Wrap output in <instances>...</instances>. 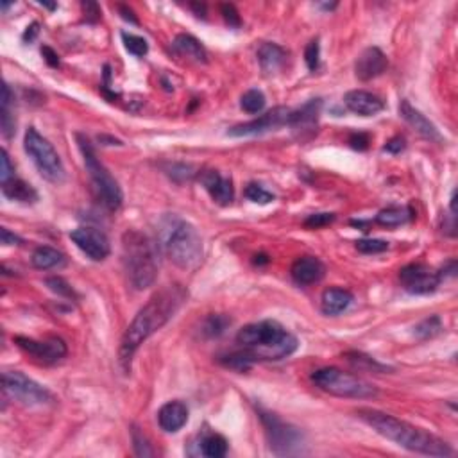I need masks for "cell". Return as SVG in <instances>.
<instances>
[{"label":"cell","instance_id":"38","mask_svg":"<svg viewBox=\"0 0 458 458\" xmlns=\"http://www.w3.org/2000/svg\"><path fill=\"white\" fill-rule=\"evenodd\" d=\"M45 283L47 287H49L52 292H56L58 296L68 297V299H75V297H77L75 296L74 288H72L63 278H58V276H54V278H47Z\"/></svg>","mask_w":458,"mask_h":458},{"label":"cell","instance_id":"9","mask_svg":"<svg viewBox=\"0 0 458 458\" xmlns=\"http://www.w3.org/2000/svg\"><path fill=\"white\" fill-rule=\"evenodd\" d=\"M2 390L6 397L25 406H45L54 403V396L49 388L42 387L20 371H8L2 374Z\"/></svg>","mask_w":458,"mask_h":458},{"label":"cell","instance_id":"14","mask_svg":"<svg viewBox=\"0 0 458 458\" xmlns=\"http://www.w3.org/2000/svg\"><path fill=\"white\" fill-rule=\"evenodd\" d=\"M288 115L290 109L287 108H274L272 111L265 113L256 120L238 124L228 131V136H254V134H263L269 131L279 129L281 125L288 124Z\"/></svg>","mask_w":458,"mask_h":458},{"label":"cell","instance_id":"52","mask_svg":"<svg viewBox=\"0 0 458 458\" xmlns=\"http://www.w3.org/2000/svg\"><path fill=\"white\" fill-rule=\"evenodd\" d=\"M190 8L196 9L197 17H205V15H206V6L205 4H192Z\"/></svg>","mask_w":458,"mask_h":458},{"label":"cell","instance_id":"46","mask_svg":"<svg viewBox=\"0 0 458 458\" xmlns=\"http://www.w3.org/2000/svg\"><path fill=\"white\" fill-rule=\"evenodd\" d=\"M406 147V142H404L403 136H394L392 140H388L387 145L384 147V150L390 152V155H400L401 150H404Z\"/></svg>","mask_w":458,"mask_h":458},{"label":"cell","instance_id":"21","mask_svg":"<svg viewBox=\"0 0 458 458\" xmlns=\"http://www.w3.org/2000/svg\"><path fill=\"white\" fill-rule=\"evenodd\" d=\"M188 421V406L183 401H168L159 409L158 423L159 428L167 434L180 432Z\"/></svg>","mask_w":458,"mask_h":458},{"label":"cell","instance_id":"7","mask_svg":"<svg viewBox=\"0 0 458 458\" xmlns=\"http://www.w3.org/2000/svg\"><path fill=\"white\" fill-rule=\"evenodd\" d=\"M77 142H79V149L83 152L84 158V167H86L88 174H90V180H92L93 190H95L97 197L100 199V203L106 206L111 212H117L122 206V190L118 187L117 180L113 177L108 172V168L99 161L97 158L95 150H93L92 143L83 134H77Z\"/></svg>","mask_w":458,"mask_h":458},{"label":"cell","instance_id":"22","mask_svg":"<svg viewBox=\"0 0 458 458\" xmlns=\"http://www.w3.org/2000/svg\"><path fill=\"white\" fill-rule=\"evenodd\" d=\"M353 303V294L344 288H326L321 297V310L324 315H338L346 312Z\"/></svg>","mask_w":458,"mask_h":458},{"label":"cell","instance_id":"36","mask_svg":"<svg viewBox=\"0 0 458 458\" xmlns=\"http://www.w3.org/2000/svg\"><path fill=\"white\" fill-rule=\"evenodd\" d=\"M133 444L138 457H152V455H156V451L152 450V446L149 444V439H147L136 426H133Z\"/></svg>","mask_w":458,"mask_h":458},{"label":"cell","instance_id":"3","mask_svg":"<svg viewBox=\"0 0 458 458\" xmlns=\"http://www.w3.org/2000/svg\"><path fill=\"white\" fill-rule=\"evenodd\" d=\"M122 262L134 290L152 287L159 271V244L149 235L129 229L122 237Z\"/></svg>","mask_w":458,"mask_h":458},{"label":"cell","instance_id":"25","mask_svg":"<svg viewBox=\"0 0 458 458\" xmlns=\"http://www.w3.org/2000/svg\"><path fill=\"white\" fill-rule=\"evenodd\" d=\"M2 192L9 200H17L22 205H33L38 200L36 190L29 183L18 180V177H13L11 181L2 184Z\"/></svg>","mask_w":458,"mask_h":458},{"label":"cell","instance_id":"39","mask_svg":"<svg viewBox=\"0 0 458 458\" xmlns=\"http://www.w3.org/2000/svg\"><path fill=\"white\" fill-rule=\"evenodd\" d=\"M304 61H306V65H308V68L312 72H315L317 68H319V61H321V45H319V40H312V42L306 45Z\"/></svg>","mask_w":458,"mask_h":458},{"label":"cell","instance_id":"17","mask_svg":"<svg viewBox=\"0 0 458 458\" xmlns=\"http://www.w3.org/2000/svg\"><path fill=\"white\" fill-rule=\"evenodd\" d=\"M199 180L203 183V187L206 188V192L210 194L217 205L221 206H228L231 205V200H233V183L231 180L221 175V172L217 171H205L199 174Z\"/></svg>","mask_w":458,"mask_h":458},{"label":"cell","instance_id":"15","mask_svg":"<svg viewBox=\"0 0 458 458\" xmlns=\"http://www.w3.org/2000/svg\"><path fill=\"white\" fill-rule=\"evenodd\" d=\"M387 67V56L378 47H369V49L363 50L356 59V63H354V74L360 81H371L384 74Z\"/></svg>","mask_w":458,"mask_h":458},{"label":"cell","instance_id":"20","mask_svg":"<svg viewBox=\"0 0 458 458\" xmlns=\"http://www.w3.org/2000/svg\"><path fill=\"white\" fill-rule=\"evenodd\" d=\"M322 108V100L321 99H312L308 100L306 104L301 106L296 111H290L288 115V127H292L297 133H306L310 131L312 133L317 127V120H319V115H321Z\"/></svg>","mask_w":458,"mask_h":458},{"label":"cell","instance_id":"24","mask_svg":"<svg viewBox=\"0 0 458 458\" xmlns=\"http://www.w3.org/2000/svg\"><path fill=\"white\" fill-rule=\"evenodd\" d=\"M172 49L175 50V54L183 56V58L194 59L197 63L208 61V52L203 47V43L197 38L190 36V34H177L172 43Z\"/></svg>","mask_w":458,"mask_h":458},{"label":"cell","instance_id":"6","mask_svg":"<svg viewBox=\"0 0 458 458\" xmlns=\"http://www.w3.org/2000/svg\"><path fill=\"white\" fill-rule=\"evenodd\" d=\"M313 384L326 394L347 400H372L378 396V388L358 376L340 371L337 367H324L312 374Z\"/></svg>","mask_w":458,"mask_h":458},{"label":"cell","instance_id":"35","mask_svg":"<svg viewBox=\"0 0 458 458\" xmlns=\"http://www.w3.org/2000/svg\"><path fill=\"white\" fill-rule=\"evenodd\" d=\"M244 194H246L247 199L256 203V205H271L272 200H274V196H272L271 192H267L262 184H256V183L247 184L246 192Z\"/></svg>","mask_w":458,"mask_h":458},{"label":"cell","instance_id":"53","mask_svg":"<svg viewBox=\"0 0 458 458\" xmlns=\"http://www.w3.org/2000/svg\"><path fill=\"white\" fill-rule=\"evenodd\" d=\"M319 6H321V8H324V9H328V11H331V9L337 8V4H319Z\"/></svg>","mask_w":458,"mask_h":458},{"label":"cell","instance_id":"1","mask_svg":"<svg viewBox=\"0 0 458 458\" xmlns=\"http://www.w3.org/2000/svg\"><path fill=\"white\" fill-rule=\"evenodd\" d=\"M187 297L188 292L181 285H167L165 288L156 292L155 296L147 301L145 306L136 313L129 328L125 329L120 342V349H118V358H120L125 372L131 369V360H133L138 347L142 346L150 335H155L158 329H161L171 321L177 313V310L183 306Z\"/></svg>","mask_w":458,"mask_h":458},{"label":"cell","instance_id":"37","mask_svg":"<svg viewBox=\"0 0 458 458\" xmlns=\"http://www.w3.org/2000/svg\"><path fill=\"white\" fill-rule=\"evenodd\" d=\"M356 249L363 254H378L388 249V242L378 240V238H365L356 242Z\"/></svg>","mask_w":458,"mask_h":458},{"label":"cell","instance_id":"19","mask_svg":"<svg viewBox=\"0 0 458 458\" xmlns=\"http://www.w3.org/2000/svg\"><path fill=\"white\" fill-rule=\"evenodd\" d=\"M292 279L297 285H313L319 283L326 274V267L315 256H303L294 262L290 269Z\"/></svg>","mask_w":458,"mask_h":458},{"label":"cell","instance_id":"4","mask_svg":"<svg viewBox=\"0 0 458 458\" xmlns=\"http://www.w3.org/2000/svg\"><path fill=\"white\" fill-rule=\"evenodd\" d=\"M237 342L251 351L256 360H283L297 349L299 342L276 321L247 324L238 331Z\"/></svg>","mask_w":458,"mask_h":458},{"label":"cell","instance_id":"49","mask_svg":"<svg viewBox=\"0 0 458 458\" xmlns=\"http://www.w3.org/2000/svg\"><path fill=\"white\" fill-rule=\"evenodd\" d=\"M117 8H118V11H120V15H122V18H124V20L131 22V24H136V25L140 24V22H138V18H136V15H134V11L129 8V6L118 4Z\"/></svg>","mask_w":458,"mask_h":458},{"label":"cell","instance_id":"18","mask_svg":"<svg viewBox=\"0 0 458 458\" xmlns=\"http://www.w3.org/2000/svg\"><path fill=\"white\" fill-rule=\"evenodd\" d=\"M344 104L349 111L356 113L360 117H374L381 109L385 108L384 100L379 99L378 95L365 90H353L347 92L344 97Z\"/></svg>","mask_w":458,"mask_h":458},{"label":"cell","instance_id":"40","mask_svg":"<svg viewBox=\"0 0 458 458\" xmlns=\"http://www.w3.org/2000/svg\"><path fill=\"white\" fill-rule=\"evenodd\" d=\"M13 177H15V167H13L11 159H9L8 150L2 149V152H0V181L4 184L11 181Z\"/></svg>","mask_w":458,"mask_h":458},{"label":"cell","instance_id":"28","mask_svg":"<svg viewBox=\"0 0 458 458\" xmlns=\"http://www.w3.org/2000/svg\"><path fill=\"white\" fill-rule=\"evenodd\" d=\"M199 453L210 458H221L228 453V441L219 434H206L199 441Z\"/></svg>","mask_w":458,"mask_h":458},{"label":"cell","instance_id":"44","mask_svg":"<svg viewBox=\"0 0 458 458\" xmlns=\"http://www.w3.org/2000/svg\"><path fill=\"white\" fill-rule=\"evenodd\" d=\"M81 8H83V11H84V18H86L88 22H92V24H95V22H99L100 20V15H102V13H100V8H99V4H97V2H83V4H81Z\"/></svg>","mask_w":458,"mask_h":458},{"label":"cell","instance_id":"41","mask_svg":"<svg viewBox=\"0 0 458 458\" xmlns=\"http://www.w3.org/2000/svg\"><path fill=\"white\" fill-rule=\"evenodd\" d=\"M333 221H335V213H313V215H310V217L304 221V226L312 229H319L331 224Z\"/></svg>","mask_w":458,"mask_h":458},{"label":"cell","instance_id":"54","mask_svg":"<svg viewBox=\"0 0 458 458\" xmlns=\"http://www.w3.org/2000/svg\"><path fill=\"white\" fill-rule=\"evenodd\" d=\"M40 4L45 6V8H49V9H56V8H58V4H47V2H40Z\"/></svg>","mask_w":458,"mask_h":458},{"label":"cell","instance_id":"26","mask_svg":"<svg viewBox=\"0 0 458 458\" xmlns=\"http://www.w3.org/2000/svg\"><path fill=\"white\" fill-rule=\"evenodd\" d=\"M31 263L40 271H49V269H59L67 263V258L61 251L54 249V247L42 246L38 247L31 256Z\"/></svg>","mask_w":458,"mask_h":458},{"label":"cell","instance_id":"42","mask_svg":"<svg viewBox=\"0 0 458 458\" xmlns=\"http://www.w3.org/2000/svg\"><path fill=\"white\" fill-rule=\"evenodd\" d=\"M221 11H222V17H224L226 24H228L229 27H240V24H242L240 15H238L237 8H235L233 4H222Z\"/></svg>","mask_w":458,"mask_h":458},{"label":"cell","instance_id":"30","mask_svg":"<svg viewBox=\"0 0 458 458\" xmlns=\"http://www.w3.org/2000/svg\"><path fill=\"white\" fill-rule=\"evenodd\" d=\"M344 356H346V360L351 363V365L356 367V369H360V371H371V372L392 371L390 367L384 365V363H379L378 360L371 358V356H367V354H363V353L349 351V353H346Z\"/></svg>","mask_w":458,"mask_h":458},{"label":"cell","instance_id":"43","mask_svg":"<svg viewBox=\"0 0 458 458\" xmlns=\"http://www.w3.org/2000/svg\"><path fill=\"white\" fill-rule=\"evenodd\" d=\"M167 174L171 175V177H174V180H177V174H180L181 180L188 181L194 174H196V172H194V168L190 167V165H183V163H181V165H177V163H174V165H171V167H168Z\"/></svg>","mask_w":458,"mask_h":458},{"label":"cell","instance_id":"5","mask_svg":"<svg viewBox=\"0 0 458 458\" xmlns=\"http://www.w3.org/2000/svg\"><path fill=\"white\" fill-rule=\"evenodd\" d=\"M161 244L168 258L181 269H196L203 260L205 247L196 226L177 217H167L161 222Z\"/></svg>","mask_w":458,"mask_h":458},{"label":"cell","instance_id":"34","mask_svg":"<svg viewBox=\"0 0 458 458\" xmlns=\"http://www.w3.org/2000/svg\"><path fill=\"white\" fill-rule=\"evenodd\" d=\"M229 324H231V321L226 315H210L205 321L203 331H205L206 337H219V335L224 333Z\"/></svg>","mask_w":458,"mask_h":458},{"label":"cell","instance_id":"31","mask_svg":"<svg viewBox=\"0 0 458 458\" xmlns=\"http://www.w3.org/2000/svg\"><path fill=\"white\" fill-rule=\"evenodd\" d=\"M439 333H442V321L439 315H432L425 321H421L419 324L413 328V335L423 340H428V338L437 337Z\"/></svg>","mask_w":458,"mask_h":458},{"label":"cell","instance_id":"8","mask_svg":"<svg viewBox=\"0 0 458 458\" xmlns=\"http://www.w3.org/2000/svg\"><path fill=\"white\" fill-rule=\"evenodd\" d=\"M24 149L29 155V158L33 159L40 174L47 181L54 184H61L65 181L67 172H65V167H63L58 150L54 149V145L47 138H43L42 134L38 133L34 127H29V129L25 131Z\"/></svg>","mask_w":458,"mask_h":458},{"label":"cell","instance_id":"23","mask_svg":"<svg viewBox=\"0 0 458 458\" xmlns=\"http://www.w3.org/2000/svg\"><path fill=\"white\" fill-rule=\"evenodd\" d=\"M256 56H258L262 70L265 74H274V72H279L285 67L288 52L283 47L276 45V43H262Z\"/></svg>","mask_w":458,"mask_h":458},{"label":"cell","instance_id":"13","mask_svg":"<svg viewBox=\"0 0 458 458\" xmlns=\"http://www.w3.org/2000/svg\"><path fill=\"white\" fill-rule=\"evenodd\" d=\"M70 238L75 246L79 247L93 262H102L104 258H108L109 251H111L108 237L95 228L74 229L70 233Z\"/></svg>","mask_w":458,"mask_h":458},{"label":"cell","instance_id":"50","mask_svg":"<svg viewBox=\"0 0 458 458\" xmlns=\"http://www.w3.org/2000/svg\"><path fill=\"white\" fill-rule=\"evenodd\" d=\"M38 33H40V24H38V22H33V24H31L29 27H27V29H25V33H24V42H25V43L34 42V40H36V36H38Z\"/></svg>","mask_w":458,"mask_h":458},{"label":"cell","instance_id":"45","mask_svg":"<svg viewBox=\"0 0 458 458\" xmlns=\"http://www.w3.org/2000/svg\"><path fill=\"white\" fill-rule=\"evenodd\" d=\"M369 142H371V138L365 133H354L349 138V145L358 150H365L369 147Z\"/></svg>","mask_w":458,"mask_h":458},{"label":"cell","instance_id":"33","mask_svg":"<svg viewBox=\"0 0 458 458\" xmlns=\"http://www.w3.org/2000/svg\"><path fill=\"white\" fill-rule=\"evenodd\" d=\"M122 42H124L125 50L129 54L136 56V58H143V56L149 52V43H147L145 38L136 36V34L131 33H122Z\"/></svg>","mask_w":458,"mask_h":458},{"label":"cell","instance_id":"47","mask_svg":"<svg viewBox=\"0 0 458 458\" xmlns=\"http://www.w3.org/2000/svg\"><path fill=\"white\" fill-rule=\"evenodd\" d=\"M0 233H2V244H4V246H22V244H24V240H22L18 235L11 233L8 228H2Z\"/></svg>","mask_w":458,"mask_h":458},{"label":"cell","instance_id":"29","mask_svg":"<svg viewBox=\"0 0 458 458\" xmlns=\"http://www.w3.org/2000/svg\"><path fill=\"white\" fill-rule=\"evenodd\" d=\"M221 362L222 365L229 367V369H235V371L238 372H246L249 371L253 363H256L258 360H256V356H254L247 347H244V351H235V353H229L226 354V356H222Z\"/></svg>","mask_w":458,"mask_h":458},{"label":"cell","instance_id":"27","mask_svg":"<svg viewBox=\"0 0 458 458\" xmlns=\"http://www.w3.org/2000/svg\"><path fill=\"white\" fill-rule=\"evenodd\" d=\"M413 219V212L406 206H390V208H385L376 215L374 221L381 226H387V228H396V226L406 224L409 221Z\"/></svg>","mask_w":458,"mask_h":458},{"label":"cell","instance_id":"2","mask_svg":"<svg viewBox=\"0 0 458 458\" xmlns=\"http://www.w3.org/2000/svg\"><path fill=\"white\" fill-rule=\"evenodd\" d=\"M358 419H362L367 426H371L376 434L392 441L397 446L413 453L428 455V457H451L453 448L446 441L439 439L437 435L429 434L426 429L417 428L406 421H401L397 417L388 416L374 409H360L356 412Z\"/></svg>","mask_w":458,"mask_h":458},{"label":"cell","instance_id":"48","mask_svg":"<svg viewBox=\"0 0 458 458\" xmlns=\"http://www.w3.org/2000/svg\"><path fill=\"white\" fill-rule=\"evenodd\" d=\"M42 54H43V58H45V61L49 63L50 67H59V58H58V54H56L54 50L50 49V47H42Z\"/></svg>","mask_w":458,"mask_h":458},{"label":"cell","instance_id":"10","mask_svg":"<svg viewBox=\"0 0 458 458\" xmlns=\"http://www.w3.org/2000/svg\"><path fill=\"white\" fill-rule=\"evenodd\" d=\"M258 416L263 423V428H265L267 441H269V448L272 450V453L278 457L301 453L303 434L299 429L281 421L276 413L265 412L262 409L258 410Z\"/></svg>","mask_w":458,"mask_h":458},{"label":"cell","instance_id":"11","mask_svg":"<svg viewBox=\"0 0 458 458\" xmlns=\"http://www.w3.org/2000/svg\"><path fill=\"white\" fill-rule=\"evenodd\" d=\"M15 344L29 354L31 358L36 360L38 363L43 365H54L59 360L67 356V344L58 337H50L45 340H34L27 337H15Z\"/></svg>","mask_w":458,"mask_h":458},{"label":"cell","instance_id":"32","mask_svg":"<svg viewBox=\"0 0 458 458\" xmlns=\"http://www.w3.org/2000/svg\"><path fill=\"white\" fill-rule=\"evenodd\" d=\"M265 104H267V99H265V95H263V92H260V90H254V88L253 90H249V92L244 93V95H242V100H240L242 109H244L246 113H251V115L263 111Z\"/></svg>","mask_w":458,"mask_h":458},{"label":"cell","instance_id":"16","mask_svg":"<svg viewBox=\"0 0 458 458\" xmlns=\"http://www.w3.org/2000/svg\"><path fill=\"white\" fill-rule=\"evenodd\" d=\"M400 115L401 118H403L412 129H416L417 133L421 134L423 138H426L429 142L442 143V134L439 133L437 127H435L419 109L413 108L406 99H403L400 102Z\"/></svg>","mask_w":458,"mask_h":458},{"label":"cell","instance_id":"51","mask_svg":"<svg viewBox=\"0 0 458 458\" xmlns=\"http://www.w3.org/2000/svg\"><path fill=\"white\" fill-rule=\"evenodd\" d=\"M455 274H457V260H450L446 265L442 267V271L439 272L441 279L446 278V276H450V278H455Z\"/></svg>","mask_w":458,"mask_h":458},{"label":"cell","instance_id":"12","mask_svg":"<svg viewBox=\"0 0 458 458\" xmlns=\"http://www.w3.org/2000/svg\"><path fill=\"white\" fill-rule=\"evenodd\" d=\"M400 281L401 287L410 294L425 296V294H432L437 290L442 279L432 267L425 265V263H410L400 271Z\"/></svg>","mask_w":458,"mask_h":458}]
</instances>
